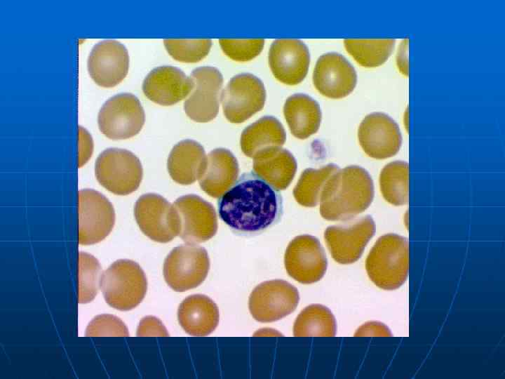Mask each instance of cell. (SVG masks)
<instances>
[{
  "label": "cell",
  "mask_w": 505,
  "mask_h": 379,
  "mask_svg": "<svg viewBox=\"0 0 505 379\" xmlns=\"http://www.w3.org/2000/svg\"><path fill=\"white\" fill-rule=\"evenodd\" d=\"M283 206L278 190L254 172L242 174L217 202L221 220L242 234L260 233L276 224Z\"/></svg>",
  "instance_id": "6da1fadb"
},
{
  "label": "cell",
  "mask_w": 505,
  "mask_h": 379,
  "mask_svg": "<svg viewBox=\"0 0 505 379\" xmlns=\"http://www.w3.org/2000/svg\"><path fill=\"white\" fill-rule=\"evenodd\" d=\"M374 194L372 179L365 168L356 165L339 168L321 192V215L330 221L351 220L370 206Z\"/></svg>",
  "instance_id": "7a4b0ae2"
},
{
  "label": "cell",
  "mask_w": 505,
  "mask_h": 379,
  "mask_svg": "<svg viewBox=\"0 0 505 379\" xmlns=\"http://www.w3.org/2000/svg\"><path fill=\"white\" fill-rule=\"evenodd\" d=\"M365 269L370 279L384 290H394L406 281L409 270V243L397 234L381 236L369 252Z\"/></svg>",
  "instance_id": "3957f363"
},
{
  "label": "cell",
  "mask_w": 505,
  "mask_h": 379,
  "mask_svg": "<svg viewBox=\"0 0 505 379\" xmlns=\"http://www.w3.org/2000/svg\"><path fill=\"white\" fill-rule=\"evenodd\" d=\"M100 286L109 306L128 311L136 307L144 299L147 279L138 263L120 259L102 272Z\"/></svg>",
  "instance_id": "277c9868"
},
{
  "label": "cell",
  "mask_w": 505,
  "mask_h": 379,
  "mask_svg": "<svg viewBox=\"0 0 505 379\" xmlns=\"http://www.w3.org/2000/svg\"><path fill=\"white\" fill-rule=\"evenodd\" d=\"M95 173L98 182L110 192L128 195L140 186L143 176L141 162L133 152L108 148L97 158Z\"/></svg>",
  "instance_id": "5b68a950"
},
{
  "label": "cell",
  "mask_w": 505,
  "mask_h": 379,
  "mask_svg": "<svg viewBox=\"0 0 505 379\" xmlns=\"http://www.w3.org/2000/svg\"><path fill=\"white\" fill-rule=\"evenodd\" d=\"M210 270V259L205 248L196 244L174 248L165 259L163 277L175 291L184 292L198 286Z\"/></svg>",
  "instance_id": "8992f818"
},
{
  "label": "cell",
  "mask_w": 505,
  "mask_h": 379,
  "mask_svg": "<svg viewBox=\"0 0 505 379\" xmlns=\"http://www.w3.org/2000/svg\"><path fill=\"white\" fill-rule=\"evenodd\" d=\"M145 120L144 109L139 99L128 93L109 98L97 115L101 133L112 140L128 139L136 135Z\"/></svg>",
  "instance_id": "52a82bcc"
},
{
  "label": "cell",
  "mask_w": 505,
  "mask_h": 379,
  "mask_svg": "<svg viewBox=\"0 0 505 379\" xmlns=\"http://www.w3.org/2000/svg\"><path fill=\"white\" fill-rule=\"evenodd\" d=\"M375 232V222L370 215H366L328 227L324 239L335 261L349 265L361 257Z\"/></svg>",
  "instance_id": "ba28073f"
},
{
  "label": "cell",
  "mask_w": 505,
  "mask_h": 379,
  "mask_svg": "<svg viewBox=\"0 0 505 379\" xmlns=\"http://www.w3.org/2000/svg\"><path fill=\"white\" fill-rule=\"evenodd\" d=\"M135 220L141 231L150 239L168 243L179 236L180 223L173 204L155 193L142 194L134 206Z\"/></svg>",
  "instance_id": "9c48e42d"
},
{
  "label": "cell",
  "mask_w": 505,
  "mask_h": 379,
  "mask_svg": "<svg viewBox=\"0 0 505 379\" xmlns=\"http://www.w3.org/2000/svg\"><path fill=\"white\" fill-rule=\"evenodd\" d=\"M265 100L266 90L263 82L250 73L233 77L221 95L224 114L234 124L244 122L260 111Z\"/></svg>",
  "instance_id": "30bf717a"
},
{
  "label": "cell",
  "mask_w": 505,
  "mask_h": 379,
  "mask_svg": "<svg viewBox=\"0 0 505 379\" xmlns=\"http://www.w3.org/2000/svg\"><path fill=\"white\" fill-rule=\"evenodd\" d=\"M299 301V295L296 287L286 281L273 279L260 284L252 290L248 307L256 321L268 323L291 314Z\"/></svg>",
  "instance_id": "8fae6325"
},
{
  "label": "cell",
  "mask_w": 505,
  "mask_h": 379,
  "mask_svg": "<svg viewBox=\"0 0 505 379\" xmlns=\"http://www.w3.org/2000/svg\"><path fill=\"white\" fill-rule=\"evenodd\" d=\"M78 205L79 244L91 245L102 241L115 223L111 202L97 191L83 189L78 192Z\"/></svg>",
  "instance_id": "7c38bea8"
},
{
  "label": "cell",
  "mask_w": 505,
  "mask_h": 379,
  "mask_svg": "<svg viewBox=\"0 0 505 379\" xmlns=\"http://www.w3.org/2000/svg\"><path fill=\"white\" fill-rule=\"evenodd\" d=\"M284 265L290 277L301 284H310L323 277L328 260L319 240L314 236L302 234L288 244Z\"/></svg>",
  "instance_id": "4fadbf2b"
},
{
  "label": "cell",
  "mask_w": 505,
  "mask_h": 379,
  "mask_svg": "<svg viewBox=\"0 0 505 379\" xmlns=\"http://www.w3.org/2000/svg\"><path fill=\"white\" fill-rule=\"evenodd\" d=\"M193 88L184 101V109L191 120L208 122L218 113L223 77L218 69L203 66L194 69L190 76Z\"/></svg>",
  "instance_id": "5bb4252c"
},
{
  "label": "cell",
  "mask_w": 505,
  "mask_h": 379,
  "mask_svg": "<svg viewBox=\"0 0 505 379\" xmlns=\"http://www.w3.org/2000/svg\"><path fill=\"white\" fill-rule=\"evenodd\" d=\"M180 219L179 236L189 244L205 242L217 231V218L213 206L196 194L177 198L173 204Z\"/></svg>",
  "instance_id": "9a60e30c"
},
{
  "label": "cell",
  "mask_w": 505,
  "mask_h": 379,
  "mask_svg": "<svg viewBox=\"0 0 505 379\" xmlns=\"http://www.w3.org/2000/svg\"><path fill=\"white\" fill-rule=\"evenodd\" d=\"M358 138L364 152L376 159L394 156L402 144L398 125L382 112L369 114L363 119L358 127Z\"/></svg>",
  "instance_id": "2e32d148"
},
{
  "label": "cell",
  "mask_w": 505,
  "mask_h": 379,
  "mask_svg": "<svg viewBox=\"0 0 505 379\" xmlns=\"http://www.w3.org/2000/svg\"><path fill=\"white\" fill-rule=\"evenodd\" d=\"M87 67L90 77L97 85L106 88L115 86L128 74V51L116 40L100 41L91 49Z\"/></svg>",
  "instance_id": "e0dca14e"
},
{
  "label": "cell",
  "mask_w": 505,
  "mask_h": 379,
  "mask_svg": "<svg viewBox=\"0 0 505 379\" xmlns=\"http://www.w3.org/2000/svg\"><path fill=\"white\" fill-rule=\"evenodd\" d=\"M313 82L323 95L339 99L354 91L357 74L353 65L342 55L328 53L318 59L313 73Z\"/></svg>",
  "instance_id": "ac0fdd59"
},
{
  "label": "cell",
  "mask_w": 505,
  "mask_h": 379,
  "mask_svg": "<svg viewBox=\"0 0 505 379\" xmlns=\"http://www.w3.org/2000/svg\"><path fill=\"white\" fill-rule=\"evenodd\" d=\"M310 63L307 46L299 39H276L269 51V64L276 79L296 85L306 77Z\"/></svg>",
  "instance_id": "d6986e66"
},
{
  "label": "cell",
  "mask_w": 505,
  "mask_h": 379,
  "mask_svg": "<svg viewBox=\"0 0 505 379\" xmlns=\"http://www.w3.org/2000/svg\"><path fill=\"white\" fill-rule=\"evenodd\" d=\"M193 81L180 69L164 65L153 69L144 78L142 91L151 101L163 106L173 105L187 97Z\"/></svg>",
  "instance_id": "ffe728a7"
},
{
  "label": "cell",
  "mask_w": 505,
  "mask_h": 379,
  "mask_svg": "<svg viewBox=\"0 0 505 379\" xmlns=\"http://www.w3.org/2000/svg\"><path fill=\"white\" fill-rule=\"evenodd\" d=\"M238 173V163L233 153L225 148H216L206 155L205 166L198 180L207 194L219 198L236 182Z\"/></svg>",
  "instance_id": "44dd1931"
},
{
  "label": "cell",
  "mask_w": 505,
  "mask_h": 379,
  "mask_svg": "<svg viewBox=\"0 0 505 379\" xmlns=\"http://www.w3.org/2000/svg\"><path fill=\"white\" fill-rule=\"evenodd\" d=\"M177 319L184 331L194 336H206L217 326L219 310L215 302L202 294L188 296L180 303Z\"/></svg>",
  "instance_id": "7402d4cb"
},
{
  "label": "cell",
  "mask_w": 505,
  "mask_h": 379,
  "mask_svg": "<svg viewBox=\"0 0 505 379\" xmlns=\"http://www.w3.org/2000/svg\"><path fill=\"white\" fill-rule=\"evenodd\" d=\"M206 159V152L200 143L189 139L182 140L173 147L168 156L169 175L178 184H193L202 173Z\"/></svg>",
  "instance_id": "603a6c76"
},
{
  "label": "cell",
  "mask_w": 505,
  "mask_h": 379,
  "mask_svg": "<svg viewBox=\"0 0 505 379\" xmlns=\"http://www.w3.org/2000/svg\"><path fill=\"white\" fill-rule=\"evenodd\" d=\"M253 159L254 173L278 191L285 190L295 175L296 160L281 147L266 150Z\"/></svg>",
  "instance_id": "cb8c5ba5"
},
{
  "label": "cell",
  "mask_w": 505,
  "mask_h": 379,
  "mask_svg": "<svg viewBox=\"0 0 505 379\" xmlns=\"http://www.w3.org/2000/svg\"><path fill=\"white\" fill-rule=\"evenodd\" d=\"M285 140L282 124L272 116H265L243 131L240 146L245 156L254 159L271 148L282 147Z\"/></svg>",
  "instance_id": "d4e9b609"
},
{
  "label": "cell",
  "mask_w": 505,
  "mask_h": 379,
  "mask_svg": "<svg viewBox=\"0 0 505 379\" xmlns=\"http://www.w3.org/2000/svg\"><path fill=\"white\" fill-rule=\"evenodd\" d=\"M283 114L292 134L299 139H306L316 133L321 122V110L311 97L295 93L287 98Z\"/></svg>",
  "instance_id": "484cf974"
},
{
  "label": "cell",
  "mask_w": 505,
  "mask_h": 379,
  "mask_svg": "<svg viewBox=\"0 0 505 379\" xmlns=\"http://www.w3.org/2000/svg\"><path fill=\"white\" fill-rule=\"evenodd\" d=\"M337 325L332 312L325 306L313 304L297 317L293 326L295 336H335Z\"/></svg>",
  "instance_id": "4316f807"
},
{
  "label": "cell",
  "mask_w": 505,
  "mask_h": 379,
  "mask_svg": "<svg viewBox=\"0 0 505 379\" xmlns=\"http://www.w3.org/2000/svg\"><path fill=\"white\" fill-rule=\"evenodd\" d=\"M339 169V167L334 164H328L318 169H305L293 190L296 201L305 207L317 206L327 180Z\"/></svg>",
  "instance_id": "83f0119b"
},
{
  "label": "cell",
  "mask_w": 505,
  "mask_h": 379,
  "mask_svg": "<svg viewBox=\"0 0 505 379\" xmlns=\"http://www.w3.org/2000/svg\"><path fill=\"white\" fill-rule=\"evenodd\" d=\"M408 163L394 161L384 166L379 174V187L384 199L394 206L408 201Z\"/></svg>",
  "instance_id": "f1b7e54d"
},
{
  "label": "cell",
  "mask_w": 505,
  "mask_h": 379,
  "mask_svg": "<svg viewBox=\"0 0 505 379\" xmlns=\"http://www.w3.org/2000/svg\"><path fill=\"white\" fill-rule=\"evenodd\" d=\"M396 44L394 39L344 40L346 51L365 67H375L384 64L391 55Z\"/></svg>",
  "instance_id": "f546056e"
},
{
  "label": "cell",
  "mask_w": 505,
  "mask_h": 379,
  "mask_svg": "<svg viewBox=\"0 0 505 379\" xmlns=\"http://www.w3.org/2000/svg\"><path fill=\"white\" fill-rule=\"evenodd\" d=\"M78 303L91 302L100 288L101 265L93 255L83 251L78 258Z\"/></svg>",
  "instance_id": "4dcf8cb0"
},
{
  "label": "cell",
  "mask_w": 505,
  "mask_h": 379,
  "mask_svg": "<svg viewBox=\"0 0 505 379\" xmlns=\"http://www.w3.org/2000/svg\"><path fill=\"white\" fill-rule=\"evenodd\" d=\"M164 46L170 55L182 62H197L210 52L212 41L203 39H164Z\"/></svg>",
  "instance_id": "1f68e13d"
},
{
  "label": "cell",
  "mask_w": 505,
  "mask_h": 379,
  "mask_svg": "<svg viewBox=\"0 0 505 379\" xmlns=\"http://www.w3.org/2000/svg\"><path fill=\"white\" fill-rule=\"evenodd\" d=\"M223 52L231 59L245 62L257 57L262 51L264 39H225L219 40Z\"/></svg>",
  "instance_id": "d6a6232c"
},
{
  "label": "cell",
  "mask_w": 505,
  "mask_h": 379,
  "mask_svg": "<svg viewBox=\"0 0 505 379\" xmlns=\"http://www.w3.org/2000/svg\"><path fill=\"white\" fill-rule=\"evenodd\" d=\"M128 328L119 317L102 314L96 316L88 324L86 336H128Z\"/></svg>",
  "instance_id": "836d02e7"
},
{
  "label": "cell",
  "mask_w": 505,
  "mask_h": 379,
  "mask_svg": "<svg viewBox=\"0 0 505 379\" xmlns=\"http://www.w3.org/2000/svg\"><path fill=\"white\" fill-rule=\"evenodd\" d=\"M137 336H168L169 334L163 323L156 317L147 316L140 322L137 331Z\"/></svg>",
  "instance_id": "e575fe53"
},
{
  "label": "cell",
  "mask_w": 505,
  "mask_h": 379,
  "mask_svg": "<svg viewBox=\"0 0 505 379\" xmlns=\"http://www.w3.org/2000/svg\"><path fill=\"white\" fill-rule=\"evenodd\" d=\"M392 335L389 328L383 323L379 321H369L361 326L355 336H391Z\"/></svg>",
  "instance_id": "d590c367"
},
{
  "label": "cell",
  "mask_w": 505,
  "mask_h": 379,
  "mask_svg": "<svg viewBox=\"0 0 505 379\" xmlns=\"http://www.w3.org/2000/svg\"><path fill=\"white\" fill-rule=\"evenodd\" d=\"M79 160L78 165L81 167L90 157L93 152V142L88 133L79 126Z\"/></svg>",
  "instance_id": "8d00e7d4"
},
{
  "label": "cell",
  "mask_w": 505,
  "mask_h": 379,
  "mask_svg": "<svg viewBox=\"0 0 505 379\" xmlns=\"http://www.w3.org/2000/svg\"><path fill=\"white\" fill-rule=\"evenodd\" d=\"M408 41V39L403 41V42L401 43L403 48L398 51L396 58L398 67H399V69L403 74L406 75L408 74V67L407 60L404 59V52L407 50Z\"/></svg>",
  "instance_id": "74e56055"
}]
</instances>
